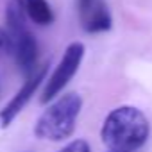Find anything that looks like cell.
Listing matches in <instances>:
<instances>
[{
  "label": "cell",
  "instance_id": "1",
  "mask_svg": "<svg viewBox=\"0 0 152 152\" xmlns=\"http://www.w3.org/2000/svg\"><path fill=\"white\" fill-rule=\"evenodd\" d=\"M148 134V120L134 106H122L111 111L100 131L104 145L113 152H134L145 145Z\"/></svg>",
  "mask_w": 152,
  "mask_h": 152
},
{
  "label": "cell",
  "instance_id": "2",
  "mask_svg": "<svg viewBox=\"0 0 152 152\" xmlns=\"http://www.w3.org/2000/svg\"><path fill=\"white\" fill-rule=\"evenodd\" d=\"M83 107V99L77 93H68L50 104L38 118L34 134L48 141H63L75 131V122Z\"/></svg>",
  "mask_w": 152,
  "mask_h": 152
},
{
  "label": "cell",
  "instance_id": "3",
  "mask_svg": "<svg viewBox=\"0 0 152 152\" xmlns=\"http://www.w3.org/2000/svg\"><path fill=\"white\" fill-rule=\"evenodd\" d=\"M83 57H84V45L75 41V43H70L56 68V72L52 73V77L47 81V86L43 90V95H41V102L47 104L50 102L56 95L61 93V90L70 83V79L77 73L81 63H83Z\"/></svg>",
  "mask_w": 152,
  "mask_h": 152
},
{
  "label": "cell",
  "instance_id": "4",
  "mask_svg": "<svg viewBox=\"0 0 152 152\" xmlns=\"http://www.w3.org/2000/svg\"><path fill=\"white\" fill-rule=\"evenodd\" d=\"M9 32L11 38V52L15 56V61L18 64V68L31 75L38 66V43L36 38L32 36V32L27 29L25 23H16V25H7L6 29Z\"/></svg>",
  "mask_w": 152,
  "mask_h": 152
},
{
  "label": "cell",
  "instance_id": "5",
  "mask_svg": "<svg viewBox=\"0 0 152 152\" xmlns=\"http://www.w3.org/2000/svg\"><path fill=\"white\" fill-rule=\"evenodd\" d=\"M47 70H48V64H43V66L36 68V70L29 75V79L23 83V86L16 91V95L7 102V106L0 111V125H2V127H7V125L18 116V113L27 106V102H29V100L32 99V95L36 93L38 86H39L41 81L45 79Z\"/></svg>",
  "mask_w": 152,
  "mask_h": 152
},
{
  "label": "cell",
  "instance_id": "6",
  "mask_svg": "<svg viewBox=\"0 0 152 152\" xmlns=\"http://www.w3.org/2000/svg\"><path fill=\"white\" fill-rule=\"evenodd\" d=\"M81 20H83L84 31L88 32H104L111 29V15L102 0H95V4Z\"/></svg>",
  "mask_w": 152,
  "mask_h": 152
},
{
  "label": "cell",
  "instance_id": "7",
  "mask_svg": "<svg viewBox=\"0 0 152 152\" xmlns=\"http://www.w3.org/2000/svg\"><path fill=\"white\" fill-rule=\"evenodd\" d=\"M25 15L38 25H50L54 22L52 7L47 0H22Z\"/></svg>",
  "mask_w": 152,
  "mask_h": 152
},
{
  "label": "cell",
  "instance_id": "8",
  "mask_svg": "<svg viewBox=\"0 0 152 152\" xmlns=\"http://www.w3.org/2000/svg\"><path fill=\"white\" fill-rule=\"evenodd\" d=\"M59 152H90V145L84 140H75V141L68 143L66 147H63Z\"/></svg>",
  "mask_w": 152,
  "mask_h": 152
},
{
  "label": "cell",
  "instance_id": "9",
  "mask_svg": "<svg viewBox=\"0 0 152 152\" xmlns=\"http://www.w3.org/2000/svg\"><path fill=\"white\" fill-rule=\"evenodd\" d=\"M95 4V0H77V7H79V15H81V18L90 11V7Z\"/></svg>",
  "mask_w": 152,
  "mask_h": 152
},
{
  "label": "cell",
  "instance_id": "10",
  "mask_svg": "<svg viewBox=\"0 0 152 152\" xmlns=\"http://www.w3.org/2000/svg\"><path fill=\"white\" fill-rule=\"evenodd\" d=\"M111 152H113V150H111Z\"/></svg>",
  "mask_w": 152,
  "mask_h": 152
}]
</instances>
